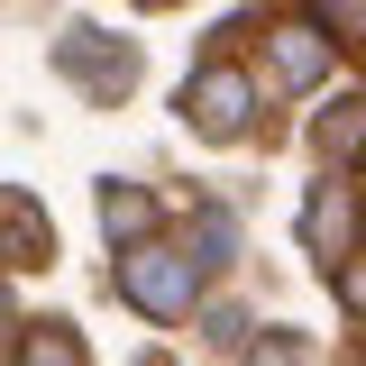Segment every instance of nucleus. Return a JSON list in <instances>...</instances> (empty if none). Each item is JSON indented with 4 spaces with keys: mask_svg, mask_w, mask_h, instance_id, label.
Masks as SVG:
<instances>
[{
    "mask_svg": "<svg viewBox=\"0 0 366 366\" xmlns=\"http://www.w3.org/2000/svg\"><path fill=\"white\" fill-rule=\"evenodd\" d=\"M110 284H119V302H129V312L183 320V312H192V293H202V266H192V247H165V238L147 229V238H129V247H119Z\"/></svg>",
    "mask_w": 366,
    "mask_h": 366,
    "instance_id": "nucleus-1",
    "label": "nucleus"
},
{
    "mask_svg": "<svg viewBox=\"0 0 366 366\" xmlns=\"http://www.w3.org/2000/svg\"><path fill=\"white\" fill-rule=\"evenodd\" d=\"M183 119L229 147V137H247V119H257V83H247L238 64H202V74L183 83Z\"/></svg>",
    "mask_w": 366,
    "mask_h": 366,
    "instance_id": "nucleus-2",
    "label": "nucleus"
},
{
    "mask_svg": "<svg viewBox=\"0 0 366 366\" xmlns=\"http://www.w3.org/2000/svg\"><path fill=\"white\" fill-rule=\"evenodd\" d=\"M55 64H64V83H83L92 101H129V83H137V46L101 37V28H64V37H55Z\"/></svg>",
    "mask_w": 366,
    "mask_h": 366,
    "instance_id": "nucleus-3",
    "label": "nucleus"
},
{
    "mask_svg": "<svg viewBox=\"0 0 366 366\" xmlns=\"http://www.w3.org/2000/svg\"><path fill=\"white\" fill-rule=\"evenodd\" d=\"M330 55H339V37L320 19H284V28H266V83L274 92H320L330 83Z\"/></svg>",
    "mask_w": 366,
    "mask_h": 366,
    "instance_id": "nucleus-4",
    "label": "nucleus"
},
{
    "mask_svg": "<svg viewBox=\"0 0 366 366\" xmlns=\"http://www.w3.org/2000/svg\"><path fill=\"white\" fill-rule=\"evenodd\" d=\"M55 257V220H46L37 192L0 183V266H46Z\"/></svg>",
    "mask_w": 366,
    "mask_h": 366,
    "instance_id": "nucleus-5",
    "label": "nucleus"
},
{
    "mask_svg": "<svg viewBox=\"0 0 366 366\" xmlns=\"http://www.w3.org/2000/svg\"><path fill=\"white\" fill-rule=\"evenodd\" d=\"M101 229H110V247H129L156 229V192L147 183H101Z\"/></svg>",
    "mask_w": 366,
    "mask_h": 366,
    "instance_id": "nucleus-6",
    "label": "nucleus"
},
{
    "mask_svg": "<svg viewBox=\"0 0 366 366\" xmlns=\"http://www.w3.org/2000/svg\"><path fill=\"white\" fill-rule=\"evenodd\" d=\"M229 257H238V220H229L220 202H202V211H192V266H202V274H220Z\"/></svg>",
    "mask_w": 366,
    "mask_h": 366,
    "instance_id": "nucleus-7",
    "label": "nucleus"
},
{
    "mask_svg": "<svg viewBox=\"0 0 366 366\" xmlns=\"http://www.w3.org/2000/svg\"><path fill=\"white\" fill-rule=\"evenodd\" d=\"M9 357H28V366H83V339H74L64 320H37L28 339H9Z\"/></svg>",
    "mask_w": 366,
    "mask_h": 366,
    "instance_id": "nucleus-8",
    "label": "nucleus"
},
{
    "mask_svg": "<svg viewBox=\"0 0 366 366\" xmlns=\"http://www.w3.org/2000/svg\"><path fill=\"white\" fill-rule=\"evenodd\" d=\"M357 137H366V101L348 92V101L320 119V156H357Z\"/></svg>",
    "mask_w": 366,
    "mask_h": 366,
    "instance_id": "nucleus-9",
    "label": "nucleus"
},
{
    "mask_svg": "<svg viewBox=\"0 0 366 366\" xmlns=\"http://www.w3.org/2000/svg\"><path fill=\"white\" fill-rule=\"evenodd\" d=\"M312 19L330 28V37H348V46H366V0H312Z\"/></svg>",
    "mask_w": 366,
    "mask_h": 366,
    "instance_id": "nucleus-10",
    "label": "nucleus"
},
{
    "mask_svg": "<svg viewBox=\"0 0 366 366\" xmlns=\"http://www.w3.org/2000/svg\"><path fill=\"white\" fill-rule=\"evenodd\" d=\"M202 339H211V348H247V312H238V302H211V312H202Z\"/></svg>",
    "mask_w": 366,
    "mask_h": 366,
    "instance_id": "nucleus-11",
    "label": "nucleus"
},
{
    "mask_svg": "<svg viewBox=\"0 0 366 366\" xmlns=\"http://www.w3.org/2000/svg\"><path fill=\"white\" fill-rule=\"evenodd\" d=\"M330 284H339V302L366 320V257H357V266H339V257H330Z\"/></svg>",
    "mask_w": 366,
    "mask_h": 366,
    "instance_id": "nucleus-12",
    "label": "nucleus"
},
{
    "mask_svg": "<svg viewBox=\"0 0 366 366\" xmlns=\"http://www.w3.org/2000/svg\"><path fill=\"white\" fill-rule=\"evenodd\" d=\"M9 339H19V312H9V293H0V357H9Z\"/></svg>",
    "mask_w": 366,
    "mask_h": 366,
    "instance_id": "nucleus-13",
    "label": "nucleus"
},
{
    "mask_svg": "<svg viewBox=\"0 0 366 366\" xmlns=\"http://www.w3.org/2000/svg\"><path fill=\"white\" fill-rule=\"evenodd\" d=\"M137 9H165V0H137Z\"/></svg>",
    "mask_w": 366,
    "mask_h": 366,
    "instance_id": "nucleus-14",
    "label": "nucleus"
},
{
    "mask_svg": "<svg viewBox=\"0 0 366 366\" xmlns=\"http://www.w3.org/2000/svg\"><path fill=\"white\" fill-rule=\"evenodd\" d=\"M357 165H366V137H357Z\"/></svg>",
    "mask_w": 366,
    "mask_h": 366,
    "instance_id": "nucleus-15",
    "label": "nucleus"
}]
</instances>
